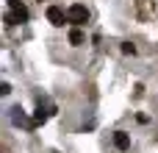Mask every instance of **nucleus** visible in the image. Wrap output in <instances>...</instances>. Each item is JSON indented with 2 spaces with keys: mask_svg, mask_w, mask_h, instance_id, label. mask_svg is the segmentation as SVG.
I'll return each mask as SVG.
<instances>
[{
  "mask_svg": "<svg viewBox=\"0 0 158 153\" xmlns=\"http://www.w3.org/2000/svg\"><path fill=\"white\" fill-rule=\"evenodd\" d=\"M0 92H3V95H8V92H11V84H6V81H3V84H0Z\"/></svg>",
  "mask_w": 158,
  "mask_h": 153,
  "instance_id": "obj_9",
  "label": "nucleus"
},
{
  "mask_svg": "<svg viewBox=\"0 0 158 153\" xmlns=\"http://www.w3.org/2000/svg\"><path fill=\"white\" fill-rule=\"evenodd\" d=\"M11 111H14V114H11L14 125H28V128H31V123L25 120V114H22V109H19V106H17V109H11Z\"/></svg>",
  "mask_w": 158,
  "mask_h": 153,
  "instance_id": "obj_6",
  "label": "nucleus"
},
{
  "mask_svg": "<svg viewBox=\"0 0 158 153\" xmlns=\"http://www.w3.org/2000/svg\"><path fill=\"white\" fill-rule=\"evenodd\" d=\"M47 20H50V25L61 28V25L67 22V11H64V8H58V6H47Z\"/></svg>",
  "mask_w": 158,
  "mask_h": 153,
  "instance_id": "obj_2",
  "label": "nucleus"
},
{
  "mask_svg": "<svg viewBox=\"0 0 158 153\" xmlns=\"http://www.w3.org/2000/svg\"><path fill=\"white\" fill-rule=\"evenodd\" d=\"M122 53H125V56H133V53H136V45H133V42H122Z\"/></svg>",
  "mask_w": 158,
  "mask_h": 153,
  "instance_id": "obj_7",
  "label": "nucleus"
},
{
  "mask_svg": "<svg viewBox=\"0 0 158 153\" xmlns=\"http://www.w3.org/2000/svg\"><path fill=\"white\" fill-rule=\"evenodd\" d=\"M86 20H89V8H86V6L75 3V6L67 8V22H72V25H83Z\"/></svg>",
  "mask_w": 158,
  "mask_h": 153,
  "instance_id": "obj_1",
  "label": "nucleus"
},
{
  "mask_svg": "<svg viewBox=\"0 0 158 153\" xmlns=\"http://www.w3.org/2000/svg\"><path fill=\"white\" fill-rule=\"evenodd\" d=\"M3 22L11 28V25H17V17H14V14H6V17H3Z\"/></svg>",
  "mask_w": 158,
  "mask_h": 153,
  "instance_id": "obj_8",
  "label": "nucleus"
},
{
  "mask_svg": "<svg viewBox=\"0 0 158 153\" xmlns=\"http://www.w3.org/2000/svg\"><path fill=\"white\" fill-rule=\"evenodd\" d=\"M8 6H11V14L17 17V22H28V17H31V14H28V8H25L19 0H8Z\"/></svg>",
  "mask_w": 158,
  "mask_h": 153,
  "instance_id": "obj_3",
  "label": "nucleus"
},
{
  "mask_svg": "<svg viewBox=\"0 0 158 153\" xmlns=\"http://www.w3.org/2000/svg\"><path fill=\"white\" fill-rule=\"evenodd\" d=\"M114 145H117L119 151H128V148H131V137H128L125 131H117V134H114Z\"/></svg>",
  "mask_w": 158,
  "mask_h": 153,
  "instance_id": "obj_4",
  "label": "nucleus"
},
{
  "mask_svg": "<svg viewBox=\"0 0 158 153\" xmlns=\"http://www.w3.org/2000/svg\"><path fill=\"white\" fill-rule=\"evenodd\" d=\"M83 42H86L83 31H81V28H72V31H69V45H75V47H78V45H83Z\"/></svg>",
  "mask_w": 158,
  "mask_h": 153,
  "instance_id": "obj_5",
  "label": "nucleus"
}]
</instances>
